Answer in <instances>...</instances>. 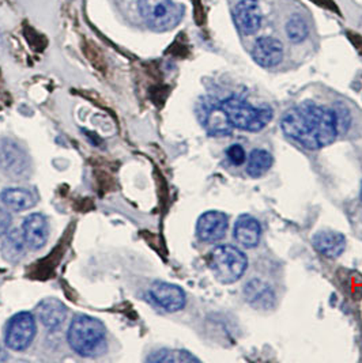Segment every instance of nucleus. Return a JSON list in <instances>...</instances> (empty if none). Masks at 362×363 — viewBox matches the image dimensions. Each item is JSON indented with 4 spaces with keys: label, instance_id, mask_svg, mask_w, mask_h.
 <instances>
[{
    "label": "nucleus",
    "instance_id": "f257e3e1",
    "mask_svg": "<svg viewBox=\"0 0 362 363\" xmlns=\"http://www.w3.org/2000/svg\"><path fill=\"white\" fill-rule=\"evenodd\" d=\"M342 117L335 109L305 101L290 108L281 119L282 132L304 148L316 151L335 142Z\"/></svg>",
    "mask_w": 362,
    "mask_h": 363
},
{
    "label": "nucleus",
    "instance_id": "f03ea898",
    "mask_svg": "<svg viewBox=\"0 0 362 363\" xmlns=\"http://www.w3.org/2000/svg\"><path fill=\"white\" fill-rule=\"evenodd\" d=\"M69 345L74 351L85 358L103 355L107 351V328L88 314H76L67 333Z\"/></svg>",
    "mask_w": 362,
    "mask_h": 363
},
{
    "label": "nucleus",
    "instance_id": "7ed1b4c3",
    "mask_svg": "<svg viewBox=\"0 0 362 363\" xmlns=\"http://www.w3.org/2000/svg\"><path fill=\"white\" fill-rule=\"evenodd\" d=\"M219 105L232 127L241 131L259 132L272 121V109L270 107H254L237 95L219 101Z\"/></svg>",
    "mask_w": 362,
    "mask_h": 363
},
{
    "label": "nucleus",
    "instance_id": "20e7f679",
    "mask_svg": "<svg viewBox=\"0 0 362 363\" xmlns=\"http://www.w3.org/2000/svg\"><path fill=\"white\" fill-rule=\"evenodd\" d=\"M209 266L218 282L232 285L247 271L248 258L233 245H219L210 254Z\"/></svg>",
    "mask_w": 362,
    "mask_h": 363
},
{
    "label": "nucleus",
    "instance_id": "39448f33",
    "mask_svg": "<svg viewBox=\"0 0 362 363\" xmlns=\"http://www.w3.org/2000/svg\"><path fill=\"white\" fill-rule=\"evenodd\" d=\"M141 16L156 32H168L180 23L184 7L173 0H138Z\"/></svg>",
    "mask_w": 362,
    "mask_h": 363
},
{
    "label": "nucleus",
    "instance_id": "423d86ee",
    "mask_svg": "<svg viewBox=\"0 0 362 363\" xmlns=\"http://www.w3.org/2000/svg\"><path fill=\"white\" fill-rule=\"evenodd\" d=\"M36 336V321L32 313L21 311L10 319L4 332V342L10 350L23 351Z\"/></svg>",
    "mask_w": 362,
    "mask_h": 363
},
{
    "label": "nucleus",
    "instance_id": "0eeeda50",
    "mask_svg": "<svg viewBox=\"0 0 362 363\" xmlns=\"http://www.w3.org/2000/svg\"><path fill=\"white\" fill-rule=\"evenodd\" d=\"M262 8L257 0H240L233 10L237 30L244 36H252L262 26Z\"/></svg>",
    "mask_w": 362,
    "mask_h": 363
},
{
    "label": "nucleus",
    "instance_id": "6e6552de",
    "mask_svg": "<svg viewBox=\"0 0 362 363\" xmlns=\"http://www.w3.org/2000/svg\"><path fill=\"white\" fill-rule=\"evenodd\" d=\"M153 302L165 311L175 313L185 307L187 298L184 290L168 282H154L148 290Z\"/></svg>",
    "mask_w": 362,
    "mask_h": 363
},
{
    "label": "nucleus",
    "instance_id": "1a4fd4ad",
    "mask_svg": "<svg viewBox=\"0 0 362 363\" xmlns=\"http://www.w3.org/2000/svg\"><path fill=\"white\" fill-rule=\"evenodd\" d=\"M229 227L228 215L221 211H206L197 223V236L203 242H218L226 236Z\"/></svg>",
    "mask_w": 362,
    "mask_h": 363
},
{
    "label": "nucleus",
    "instance_id": "9d476101",
    "mask_svg": "<svg viewBox=\"0 0 362 363\" xmlns=\"http://www.w3.org/2000/svg\"><path fill=\"white\" fill-rule=\"evenodd\" d=\"M199 117L202 126L210 136H228L233 131L232 124L217 101L210 100L209 102L202 104Z\"/></svg>",
    "mask_w": 362,
    "mask_h": 363
},
{
    "label": "nucleus",
    "instance_id": "9b49d317",
    "mask_svg": "<svg viewBox=\"0 0 362 363\" xmlns=\"http://www.w3.org/2000/svg\"><path fill=\"white\" fill-rule=\"evenodd\" d=\"M252 59L263 69H274L284 60V45L274 37H260L255 41Z\"/></svg>",
    "mask_w": 362,
    "mask_h": 363
},
{
    "label": "nucleus",
    "instance_id": "f8f14e48",
    "mask_svg": "<svg viewBox=\"0 0 362 363\" xmlns=\"http://www.w3.org/2000/svg\"><path fill=\"white\" fill-rule=\"evenodd\" d=\"M22 234L26 245L33 249L38 251L41 249L49 237V225L48 219L42 214H30L28 218L23 220L22 225Z\"/></svg>",
    "mask_w": 362,
    "mask_h": 363
},
{
    "label": "nucleus",
    "instance_id": "ddd939ff",
    "mask_svg": "<svg viewBox=\"0 0 362 363\" xmlns=\"http://www.w3.org/2000/svg\"><path fill=\"white\" fill-rule=\"evenodd\" d=\"M235 239L245 249L256 248L262 238V225L252 215L244 214L235 220L233 227Z\"/></svg>",
    "mask_w": 362,
    "mask_h": 363
},
{
    "label": "nucleus",
    "instance_id": "4468645a",
    "mask_svg": "<svg viewBox=\"0 0 362 363\" xmlns=\"http://www.w3.org/2000/svg\"><path fill=\"white\" fill-rule=\"evenodd\" d=\"M243 294L245 301L257 310H269L275 304V292L272 286L260 279H251L244 286Z\"/></svg>",
    "mask_w": 362,
    "mask_h": 363
},
{
    "label": "nucleus",
    "instance_id": "2eb2a0df",
    "mask_svg": "<svg viewBox=\"0 0 362 363\" xmlns=\"http://www.w3.org/2000/svg\"><path fill=\"white\" fill-rule=\"evenodd\" d=\"M36 316L44 327L57 329L67 317V308L57 298H45L37 305Z\"/></svg>",
    "mask_w": 362,
    "mask_h": 363
},
{
    "label": "nucleus",
    "instance_id": "dca6fc26",
    "mask_svg": "<svg viewBox=\"0 0 362 363\" xmlns=\"http://www.w3.org/2000/svg\"><path fill=\"white\" fill-rule=\"evenodd\" d=\"M316 252L323 254L327 258H337L346 249V238L342 233L334 230L317 232L312 239Z\"/></svg>",
    "mask_w": 362,
    "mask_h": 363
},
{
    "label": "nucleus",
    "instance_id": "f3484780",
    "mask_svg": "<svg viewBox=\"0 0 362 363\" xmlns=\"http://www.w3.org/2000/svg\"><path fill=\"white\" fill-rule=\"evenodd\" d=\"M0 201L13 211H26L37 204L36 195L25 188H7L0 194Z\"/></svg>",
    "mask_w": 362,
    "mask_h": 363
},
{
    "label": "nucleus",
    "instance_id": "a211bd4d",
    "mask_svg": "<svg viewBox=\"0 0 362 363\" xmlns=\"http://www.w3.org/2000/svg\"><path fill=\"white\" fill-rule=\"evenodd\" d=\"M272 164L274 157L272 153H269L264 148H255L247 158L245 170L251 179H260L272 169Z\"/></svg>",
    "mask_w": 362,
    "mask_h": 363
},
{
    "label": "nucleus",
    "instance_id": "6ab92c4d",
    "mask_svg": "<svg viewBox=\"0 0 362 363\" xmlns=\"http://www.w3.org/2000/svg\"><path fill=\"white\" fill-rule=\"evenodd\" d=\"M25 245L26 242L23 239V234L19 233L18 230H11L3 239L1 254L7 261L18 263L25 254Z\"/></svg>",
    "mask_w": 362,
    "mask_h": 363
},
{
    "label": "nucleus",
    "instance_id": "aec40b11",
    "mask_svg": "<svg viewBox=\"0 0 362 363\" xmlns=\"http://www.w3.org/2000/svg\"><path fill=\"white\" fill-rule=\"evenodd\" d=\"M147 362H168V363H185L199 362V358L192 355L189 351L185 350H172V348H163L151 355H148Z\"/></svg>",
    "mask_w": 362,
    "mask_h": 363
},
{
    "label": "nucleus",
    "instance_id": "412c9836",
    "mask_svg": "<svg viewBox=\"0 0 362 363\" xmlns=\"http://www.w3.org/2000/svg\"><path fill=\"white\" fill-rule=\"evenodd\" d=\"M286 35L290 41L294 44H300L307 40L309 35L307 20L301 16H293L286 23Z\"/></svg>",
    "mask_w": 362,
    "mask_h": 363
},
{
    "label": "nucleus",
    "instance_id": "4be33fe9",
    "mask_svg": "<svg viewBox=\"0 0 362 363\" xmlns=\"http://www.w3.org/2000/svg\"><path fill=\"white\" fill-rule=\"evenodd\" d=\"M225 155H226L229 164L233 165V166H243L247 162V158H248L245 148L238 143L229 145L225 151Z\"/></svg>",
    "mask_w": 362,
    "mask_h": 363
},
{
    "label": "nucleus",
    "instance_id": "5701e85b",
    "mask_svg": "<svg viewBox=\"0 0 362 363\" xmlns=\"http://www.w3.org/2000/svg\"><path fill=\"white\" fill-rule=\"evenodd\" d=\"M23 33H25V37H26V40L30 42V45H33V47H36V45H40V48H44L45 47V38L44 36H41L38 32H36L32 26H29L28 23H25L23 25Z\"/></svg>",
    "mask_w": 362,
    "mask_h": 363
},
{
    "label": "nucleus",
    "instance_id": "b1692460",
    "mask_svg": "<svg viewBox=\"0 0 362 363\" xmlns=\"http://www.w3.org/2000/svg\"><path fill=\"white\" fill-rule=\"evenodd\" d=\"M7 358H8L7 352H6V351H4V348L0 345V362H3V361H7Z\"/></svg>",
    "mask_w": 362,
    "mask_h": 363
},
{
    "label": "nucleus",
    "instance_id": "393cba45",
    "mask_svg": "<svg viewBox=\"0 0 362 363\" xmlns=\"http://www.w3.org/2000/svg\"><path fill=\"white\" fill-rule=\"evenodd\" d=\"M360 198H361V201H362V184H361V194H360Z\"/></svg>",
    "mask_w": 362,
    "mask_h": 363
}]
</instances>
